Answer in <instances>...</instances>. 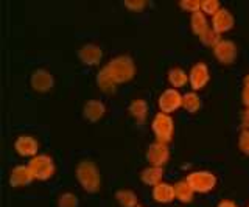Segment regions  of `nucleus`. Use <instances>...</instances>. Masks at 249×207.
Returning a JSON list of instances; mask_svg holds the SVG:
<instances>
[{
  "instance_id": "f257e3e1",
  "label": "nucleus",
  "mask_w": 249,
  "mask_h": 207,
  "mask_svg": "<svg viewBox=\"0 0 249 207\" xmlns=\"http://www.w3.org/2000/svg\"><path fill=\"white\" fill-rule=\"evenodd\" d=\"M109 72H111L114 81H123L131 78L132 72H134V66L132 61L128 56H117L114 58L107 66Z\"/></svg>"
},
{
  "instance_id": "f03ea898",
  "label": "nucleus",
  "mask_w": 249,
  "mask_h": 207,
  "mask_svg": "<svg viewBox=\"0 0 249 207\" xmlns=\"http://www.w3.org/2000/svg\"><path fill=\"white\" fill-rule=\"evenodd\" d=\"M153 131L158 136V142L165 143L173 134V120L165 112H160L153 120Z\"/></svg>"
},
{
  "instance_id": "7ed1b4c3",
  "label": "nucleus",
  "mask_w": 249,
  "mask_h": 207,
  "mask_svg": "<svg viewBox=\"0 0 249 207\" xmlns=\"http://www.w3.org/2000/svg\"><path fill=\"white\" fill-rule=\"evenodd\" d=\"M76 173H78V179H80V182L84 186V189H89V190L97 189L100 178L93 164L88 162V160H83V162L78 165Z\"/></svg>"
},
{
  "instance_id": "20e7f679",
  "label": "nucleus",
  "mask_w": 249,
  "mask_h": 207,
  "mask_svg": "<svg viewBox=\"0 0 249 207\" xmlns=\"http://www.w3.org/2000/svg\"><path fill=\"white\" fill-rule=\"evenodd\" d=\"M185 181L190 184L193 191H207L210 189H213L216 182L215 176L210 172H193L189 174V178Z\"/></svg>"
},
{
  "instance_id": "39448f33",
  "label": "nucleus",
  "mask_w": 249,
  "mask_h": 207,
  "mask_svg": "<svg viewBox=\"0 0 249 207\" xmlns=\"http://www.w3.org/2000/svg\"><path fill=\"white\" fill-rule=\"evenodd\" d=\"M28 167H30L31 173H33V176H36V178L44 179V178H49V176L53 173V162H52V159L45 155H39V156L33 157Z\"/></svg>"
},
{
  "instance_id": "423d86ee",
  "label": "nucleus",
  "mask_w": 249,
  "mask_h": 207,
  "mask_svg": "<svg viewBox=\"0 0 249 207\" xmlns=\"http://www.w3.org/2000/svg\"><path fill=\"white\" fill-rule=\"evenodd\" d=\"M181 104H182V95L179 94L176 89H167L159 98V106L162 112H165V114L175 111Z\"/></svg>"
},
{
  "instance_id": "0eeeda50",
  "label": "nucleus",
  "mask_w": 249,
  "mask_h": 207,
  "mask_svg": "<svg viewBox=\"0 0 249 207\" xmlns=\"http://www.w3.org/2000/svg\"><path fill=\"white\" fill-rule=\"evenodd\" d=\"M146 157L148 160L154 165V167H160L167 162L168 159V150H167V145L162 143V142H156L153 143L150 148H148L146 153Z\"/></svg>"
},
{
  "instance_id": "6e6552de",
  "label": "nucleus",
  "mask_w": 249,
  "mask_h": 207,
  "mask_svg": "<svg viewBox=\"0 0 249 207\" xmlns=\"http://www.w3.org/2000/svg\"><path fill=\"white\" fill-rule=\"evenodd\" d=\"M189 80L192 83L193 89H201L204 84L209 81V70L206 64H196L193 66V69L190 70V76Z\"/></svg>"
},
{
  "instance_id": "1a4fd4ad",
  "label": "nucleus",
  "mask_w": 249,
  "mask_h": 207,
  "mask_svg": "<svg viewBox=\"0 0 249 207\" xmlns=\"http://www.w3.org/2000/svg\"><path fill=\"white\" fill-rule=\"evenodd\" d=\"M235 45L231 41H220L215 45V55L223 63H231L235 58Z\"/></svg>"
},
{
  "instance_id": "9d476101",
  "label": "nucleus",
  "mask_w": 249,
  "mask_h": 207,
  "mask_svg": "<svg viewBox=\"0 0 249 207\" xmlns=\"http://www.w3.org/2000/svg\"><path fill=\"white\" fill-rule=\"evenodd\" d=\"M233 24V17L232 14L228 11V10H223L220 8V11H218L215 16H213V25L212 28L215 30V32H226V30H229Z\"/></svg>"
},
{
  "instance_id": "9b49d317",
  "label": "nucleus",
  "mask_w": 249,
  "mask_h": 207,
  "mask_svg": "<svg viewBox=\"0 0 249 207\" xmlns=\"http://www.w3.org/2000/svg\"><path fill=\"white\" fill-rule=\"evenodd\" d=\"M153 196L159 203H170L175 198V187L167 182H159L153 189Z\"/></svg>"
},
{
  "instance_id": "f8f14e48",
  "label": "nucleus",
  "mask_w": 249,
  "mask_h": 207,
  "mask_svg": "<svg viewBox=\"0 0 249 207\" xmlns=\"http://www.w3.org/2000/svg\"><path fill=\"white\" fill-rule=\"evenodd\" d=\"M52 75L44 70V69H39V70H36L33 73V76H31V83H33V86L39 90H45L49 89L52 86Z\"/></svg>"
},
{
  "instance_id": "ddd939ff",
  "label": "nucleus",
  "mask_w": 249,
  "mask_h": 207,
  "mask_svg": "<svg viewBox=\"0 0 249 207\" xmlns=\"http://www.w3.org/2000/svg\"><path fill=\"white\" fill-rule=\"evenodd\" d=\"M16 150H18L20 155H33L37 150V143L31 136H20L18 140H16Z\"/></svg>"
},
{
  "instance_id": "4468645a",
  "label": "nucleus",
  "mask_w": 249,
  "mask_h": 207,
  "mask_svg": "<svg viewBox=\"0 0 249 207\" xmlns=\"http://www.w3.org/2000/svg\"><path fill=\"white\" fill-rule=\"evenodd\" d=\"M33 178V173H31L30 167H16L13 173H11V184L14 186H19V184H27Z\"/></svg>"
},
{
  "instance_id": "2eb2a0df",
  "label": "nucleus",
  "mask_w": 249,
  "mask_h": 207,
  "mask_svg": "<svg viewBox=\"0 0 249 207\" xmlns=\"http://www.w3.org/2000/svg\"><path fill=\"white\" fill-rule=\"evenodd\" d=\"M80 56L83 58V61L89 64H95L97 61L101 58V50L93 44H88L80 50Z\"/></svg>"
},
{
  "instance_id": "dca6fc26",
  "label": "nucleus",
  "mask_w": 249,
  "mask_h": 207,
  "mask_svg": "<svg viewBox=\"0 0 249 207\" xmlns=\"http://www.w3.org/2000/svg\"><path fill=\"white\" fill-rule=\"evenodd\" d=\"M175 187V198H178L179 201H184V203H189L192 196H193V189L190 187V184L187 181H181L178 182Z\"/></svg>"
},
{
  "instance_id": "f3484780",
  "label": "nucleus",
  "mask_w": 249,
  "mask_h": 207,
  "mask_svg": "<svg viewBox=\"0 0 249 207\" xmlns=\"http://www.w3.org/2000/svg\"><path fill=\"white\" fill-rule=\"evenodd\" d=\"M142 179L146 184H151V186H156V184H159L160 179H162V170H160V167L151 165V167L145 168V170L142 172Z\"/></svg>"
},
{
  "instance_id": "a211bd4d",
  "label": "nucleus",
  "mask_w": 249,
  "mask_h": 207,
  "mask_svg": "<svg viewBox=\"0 0 249 207\" xmlns=\"http://www.w3.org/2000/svg\"><path fill=\"white\" fill-rule=\"evenodd\" d=\"M168 80L175 87H181L187 83V73L182 70V69L175 67V69H171V70L168 72Z\"/></svg>"
},
{
  "instance_id": "6ab92c4d",
  "label": "nucleus",
  "mask_w": 249,
  "mask_h": 207,
  "mask_svg": "<svg viewBox=\"0 0 249 207\" xmlns=\"http://www.w3.org/2000/svg\"><path fill=\"white\" fill-rule=\"evenodd\" d=\"M192 27H193V32H195V33H198L199 36L209 28L207 22H206V17H204V14H202L201 11L193 13V16H192Z\"/></svg>"
},
{
  "instance_id": "aec40b11",
  "label": "nucleus",
  "mask_w": 249,
  "mask_h": 207,
  "mask_svg": "<svg viewBox=\"0 0 249 207\" xmlns=\"http://www.w3.org/2000/svg\"><path fill=\"white\" fill-rule=\"evenodd\" d=\"M182 106L190 112H195L196 109H199L201 102H199V97L195 94V92H189L182 97Z\"/></svg>"
},
{
  "instance_id": "412c9836",
  "label": "nucleus",
  "mask_w": 249,
  "mask_h": 207,
  "mask_svg": "<svg viewBox=\"0 0 249 207\" xmlns=\"http://www.w3.org/2000/svg\"><path fill=\"white\" fill-rule=\"evenodd\" d=\"M103 104H101L100 102H89L88 104L84 106V111H86V116L88 117H90V119H97V117H100L101 114H103Z\"/></svg>"
},
{
  "instance_id": "4be33fe9",
  "label": "nucleus",
  "mask_w": 249,
  "mask_h": 207,
  "mask_svg": "<svg viewBox=\"0 0 249 207\" xmlns=\"http://www.w3.org/2000/svg\"><path fill=\"white\" fill-rule=\"evenodd\" d=\"M98 83L101 84V87L103 89H111V87H114V78H112V75H111V72H109V69H107V66L101 70L100 73H98Z\"/></svg>"
},
{
  "instance_id": "5701e85b",
  "label": "nucleus",
  "mask_w": 249,
  "mask_h": 207,
  "mask_svg": "<svg viewBox=\"0 0 249 207\" xmlns=\"http://www.w3.org/2000/svg\"><path fill=\"white\" fill-rule=\"evenodd\" d=\"M117 199H119L120 204L124 207L136 206V195L129 190H120L119 193H117Z\"/></svg>"
},
{
  "instance_id": "b1692460",
  "label": "nucleus",
  "mask_w": 249,
  "mask_h": 207,
  "mask_svg": "<svg viewBox=\"0 0 249 207\" xmlns=\"http://www.w3.org/2000/svg\"><path fill=\"white\" fill-rule=\"evenodd\" d=\"M201 39H202V42L207 44V45H213V44L216 45L218 42H220V41H218V32H215V30L210 28V27L201 34Z\"/></svg>"
},
{
  "instance_id": "393cba45",
  "label": "nucleus",
  "mask_w": 249,
  "mask_h": 207,
  "mask_svg": "<svg viewBox=\"0 0 249 207\" xmlns=\"http://www.w3.org/2000/svg\"><path fill=\"white\" fill-rule=\"evenodd\" d=\"M131 112L134 114L137 119H143L145 117V112H146V104L142 100H137L131 104Z\"/></svg>"
},
{
  "instance_id": "a878e982",
  "label": "nucleus",
  "mask_w": 249,
  "mask_h": 207,
  "mask_svg": "<svg viewBox=\"0 0 249 207\" xmlns=\"http://www.w3.org/2000/svg\"><path fill=\"white\" fill-rule=\"evenodd\" d=\"M201 10L215 16V14L220 11V3L215 2V0H206V2H201Z\"/></svg>"
},
{
  "instance_id": "bb28decb",
  "label": "nucleus",
  "mask_w": 249,
  "mask_h": 207,
  "mask_svg": "<svg viewBox=\"0 0 249 207\" xmlns=\"http://www.w3.org/2000/svg\"><path fill=\"white\" fill-rule=\"evenodd\" d=\"M59 207H76V196L72 193H64L59 198Z\"/></svg>"
},
{
  "instance_id": "cd10ccee",
  "label": "nucleus",
  "mask_w": 249,
  "mask_h": 207,
  "mask_svg": "<svg viewBox=\"0 0 249 207\" xmlns=\"http://www.w3.org/2000/svg\"><path fill=\"white\" fill-rule=\"evenodd\" d=\"M238 143H240V148L243 150L246 155H249V129H245V131L240 134Z\"/></svg>"
},
{
  "instance_id": "c85d7f7f",
  "label": "nucleus",
  "mask_w": 249,
  "mask_h": 207,
  "mask_svg": "<svg viewBox=\"0 0 249 207\" xmlns=\"http://www.w3.org/2000/svg\"><path fill=\"white\" fill-rule=\"evenodd\" d=\"M182 6L192 13H196L201 10V2H182Z\"/></svg>"
},
{
  "instance_id": "c756f323",
  "label": "nucleus",
  "mask_w": 249,
  "mask_h": 207,
  "mask_svg": "<svg viewBox=\"0 0 249 207\" xmlns=\"http://www.w3.org/2000/svg\"><path fill=\"white\" fill-rule=\"evenodd\" d=\"M243 97H245L246 104L249 106V86H246V89H245V92H243Z\"/></svg>"
},
{
  "instance_id": "7c9ffc66",
  "label": "nucleus",
  "mask_w": 249,
  "mask_h": 207,
  "mask_svg": "<svg viewBox=\"0 0 249 207\" xmlns=\"http://www.w3.org/2000/svg\"><path fill=\"white\" fill-rule=\"evenodd\" d=\"M218 207H237L235 204H233L232 201H223L220 206H218Z\"/></svg>"
},
{
  "instance_id": "2f4dec72",
  "label": "nucleus",
  "mask_w": 249,
  "mask_h": 207,
  "mask_svg": "<svg viewBox=\"0 0 249 207\" xmlns=\"http://www.w3.org/2000/svg\"><path fill=\"white\" fill-rule=\"evenodd\" d=\"M246 86H249V75H248V78H246Z\"/></svg>"
}]
</instances>
